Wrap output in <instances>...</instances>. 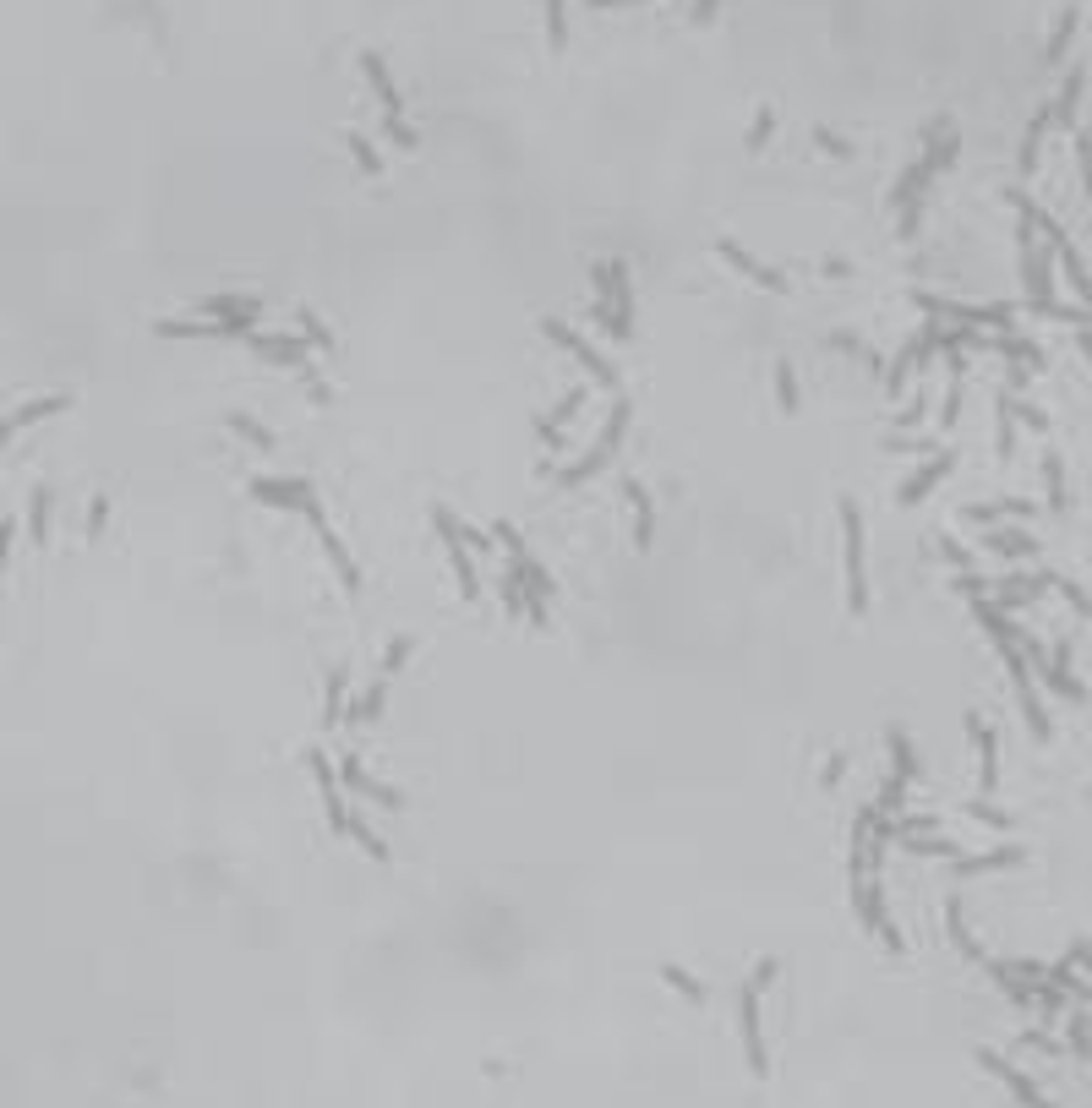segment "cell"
<instances>
[{"instance_id":"obj_1","label":"cell","mask_w":1092,"mask_h":1108,"mask_svg":"<svg viewBox=\"0 0 1092 1108\" xmlns=\"http://www.w3.org/2000/svg\"><path fill=\"white\" fill-rule=\"evenodd\" d=\"M956 126H951V115H940V121L928 126V142H923V153L913 159V169L896 180V192H890V208H901V236L913 240L918 236V208H923V186L934 175H940L945 165L956 159Z\"/></svg>"},{"instance_id":"obj_2","label":"cell","mask_w":1092,"mask_h":1108,"mask_svg":"<svg viewBox=\"0 0 1092 1108\" xmlns=\"http://www.w3.org/2000/svg\"><path fill=\"white\" fill-rule=\"evenodd\" d=\"M498 540H503V563H508V569L519 573V584H525V623L546 628L552 623V601H557V584H552V573H546V563L530 552L525 536H519L508 519H498Z\"/></svg>"},{"instance_id":"obj_3","label":"cell","mask_w":1092,"mask_h":1108,"mask_svg":"<svg viewBox=\"0 0 1092 1108\" xmlns=\"http://www.w3.org/2000/svg\"><path fill=\"white\" fill-rule=\"evenodd\" d=\"M775 972H781V961H760V972L743 983V994H737V1032H743V1059L748 1070H754V1081L771 1076V1053H765V1016H760V999L765 988L775 983Z\"/></svg>"},{"instance_id":"obj_4","label":"cell","mask_w":1092,"mask_h":1108,"mask_svg":"<svg viewBox=\"0 0 1092 1108\" xmlns=\"http://www.w3.org/2000/svg\"><path fill=\"white\" fill-rule=\"evenodd\" d=\"M901 852H913V858H934V863H951V868L961 873H999V868H1016L1022 863V846H999V852H961L956 841H945V835H896Z\"/></svg>"},{"instance_id":"obj_5","label":"cell","mask_w":1092,"mask_h":1108,"mask_svg":"<svg viewBox=\"0 0 1092 1108\" xmlns=\"http://www.w3.org/2000/svg\"><path fill=\"white\" fill-rule=\"evenodd\" d=\"M836 513H842V540H847V607H852V617H863L869 611V540H863V508H857V498H842L836 502Z\"/></svg>"},{"instance_id":"obj_6","label":"cell","mask_w":1092,"mask_h":1108,"mask_svg":"<svg viewBox=\"0 0 1092 1108\" xmlns=\"http://www.w3.org/2000/svg\"><path fill=\"white\" fill-rule=\"evenodd\" d=\"M628 421H634V404H628V399H612V410H607V426H601V437H595V443L584 448V454L574 459L568 470H557L552 481H557V486H580V481H595V475L607 470V459L618 454V443H622V437H628Z\"/></svg>"},{"instance_id":"obj_7","label":"cell","mask_w":1092,"mask_h":1108,"mask_svg":"<svg viewBox=\"0 0 1092 1108\" xmlns=\"http://www.w3.org/2000/svg\"><path fill=\"white\" fill-rule=\"evenodd\" d=\"M301 519L312 525V536L322 540V557H328V569H333V579H339V590H345V596L356 601V596H360V569H356V557H350L345 536H339V530L328 525V508H322V502L312 498V502L301 508Z\"/></svg>"},{"instance_id":"obj_8","label":"cell","mask_w":1092,"mask_h":1108,"mask_svg":"<svg viewBox=\"0 0 1092 1108\" xmlns=\"http://www.w3.org/2000/svg\"><path fill=\"white\" fill-rule=\"evenodd\" d=\"M360 71H366V83H372V93H377V104H383V126H388V137L399 142V148H415V126L404 121V104H399V88H394V77H388V60L377 55V50H360Z\"/></svg>"},{"instance_id":"obj_9","label":"cell","mask_w":1092,"mask_h":1108,"mask_svg":"<svg viewBox=\"0 0 1092 1108\" xmlns=\"http://www.w3.org/2000/svg\"><path fill=\"white\" fill-rule=\"evenodd\" d=\"M432 530H437V540H443L448 563H454V579H459V590H465V601H481V573H475L471 540H465V530H459V513L437 502V508H432Z\"/></svg>"},{"instance_id":"obj_10","label":"cell","mask_w":1092,"mask_h":1108,"mask_svg":"<svg viewBox=\"0 0 1092 1108\" xmlns=\"http://www.w3.org/2000/svg\"><path fill=\"white\" fill-rule=\"evenodd\" d=\"M590 278H595V306H607L622 328H634V278H628V263L607 257V263H595Z\"/></svg>"},{"instance_id":"obj_11","label":"cell","mask_w":1092,"mask_h":1108,"mask_svg":"<svg viewBox=\"0 0 1092 1108\" xmlns=\"http://www.w3.org/2000/svg\"><path fill=\"white\" fill-rule=\"evenodd\" d=\"M306 770L318 781V797H322V814H328V831L333 835H350V803H345V781H339V764L328 759L322 749L306 754Z\"/></svg>"},{"instance_id":"obj_12","label":"cell","mask_w":1092,"mask_h":1108,"mask_svg":"<svg viewBox=\"0 0 1092 1108\" xmlns=\"http://www.w3.org/2000/svg\"><path fill=\"white\" fill-rule=\"evenodd\" d=\"M541 333H546V339H557V350H568V355L580 360V366H584V372L595 377V383H607V388H612V383H618V366H612V360L601 355V350H595L590 339H584V333L574 328V322H563V317H546V322H541Z\"/></svg>"},{"instance_id":"obj_13","label":"cell","mask_w":1092,"mask_h":1108,"mask_svg":"<svg viewBox=\"0 0 1092 1108\" xmlns=\"http://www.w3.org/2000/svg\"><path fill=\"white\" fill-rule=\"evenodd\" d=\"M716 251H721V263H727V268H737V274H743L748 284H760V290H771V295H787V290H792V284H787V274H781V268L760 263V257H748V251L737 246L733 236H721V240H716Z\"/></svg>"},{"instance_id":"obj_14","label":"cell","mask_w":1092,"mask_h":1108,"mask_svg":"<svg viewBox=\"0 0 1092 1108\" xmlns=\"http://www.w3.org/2000/svg\"><path fill=\"white\" fill-rule=\"evenodd\" d=\"M339 781H345L356 797H366V803H377V808H388V814H404V792H394V787H383V781L366 770V764L356 759V754H345L339 759Z\"/></svg>"},{"instance_id":"obj_15","label":"cell","mask_w":1092,"mask_h":1108,"mask_svg":"<svg viewBox=\"0 0 1092 1108\" xmlns=\"http://www.w3.org/2000/svg\"><path fill=\"white\" fill-rule=\"evenodd\" d=\"M580 410H584V388H568L563 399H557L552 410L536 421V437H541V448H546V454H563V448H568V421L580 416Z\"/></svg>"},{"instance_id":"obj_16","label":"cell","mask_w":1092,"mask_h":1108,"mask_svg":"<svg viewBox=\"0 0 1092 1108\" xmlns=\"http://www.w3.org/2000/svg\"><path fill=\"white\" fill-rule=\"evenodd\" d=\"M246 492H251L257 502H263V508H295V513H301L306 502L318 498V492H312V486H306L301 475H274V481H268V475H257V481H251Z\"/></svg>"},{"instance_id":"obj_17","label":"cell","mask_w":1092,"mask_h":1108,"mask_svg":"<svg viewBox=\"0 0 1092 1108\" xmlns=\"http://www.w3.org/2000/svg\"><path fill=\"white\" fill-rule=\"evenodd\" d=\"M241 345H246L251 355L274 360V366H290V372H312V366H306V339H284V333H246Z\"/></svg>"},{"instance_id":"obj_18","label":"cell","mask_w":1092,"mask_h":1108,"mask_svg":"<svg viewBox=\"0 0 1092 1108\" xmlns=\"http://www.w3.org/2000/svg\"><path fill=\"white\" fill-rule=\"evenodd\" d=\"M967 732L978 743V797H995L999 787V743H995V726L983 716H967Z\"/></svg>"},{"instance_id":"obj_19","label":"cell","mask_w":1092,"mask_h":1108,"mask_svg":"<svg viewBox=\"0 0 1092 1108\" xmlns=\"http://www.w3.org/2000/svg\"><path fill=\"white\" fill-rule=\"evenodd\" d=\"M951 464H956V454H951V448H945V454H934L928 464H918V470L907 475V481H901V492H896V498L907 502V508H913V502H923L928 492H934V486L945 481V470H951Z\"/></svg>"},{"instance_id":"obj_20","label":"cell","mask_w":1092,"mask_h":1108,"mask_svg":"<svg viewBox=\"0 0 1092 1108\" xmlns=\"http://www.w3.org/2000/svg\"><path fill=\"white\" fill-rule=\"evenodd\" d=\"M66 404H71L66 393H56V399H28V404H22V410H12V416L0 421V448L12 443V437H17V431H22V426H33V421H44V416H60Z\"/></svg>"},{"instance_id":"obj_21","label":"cell","mask_w":1092,"mask_h":1108,"mask_svg":"<svg viewBox=\"0 0 1092 1108\" xmlns=\"http://www.w3.org/2000/svg\"><path fill=\"white\" fill-rule=\"evenodd\" d=\"M978 1065H983V1070H995V1076L1005 1081V1087H1010V1092H1016V1097H1022L1027 1108H1054V1103H1043V1092H1037V1087H1033V1081H1027V1076H1022V1070H1016V1065H1005L999 1053H989V1049H983V1053H978Z\"/></svg>"},{"instance_id":"obj_22","label":"cell","mask_w":1092,"mask_h":1108,"mask_svg":"<svg viewBox=\"0 0 1092 1108\" xmlns=\"http://www.w3.org/2000/svg\"><path fill=\"white\" fill-rule=\"evenodd\" d=\"M388 688H394V678H383V672H377V683H372V688H366V693L356 699V705L345 710V726H356V732H360V726L383 720V710H388Z\"/></svg>"},{"instance_id":"obj_23","label":"cell","mask_w":1092,"mask_h":1108,"mask_svg":"<svg viewBox=\"0 0 1092 1108\" xmlns=\"http://www.w3.org/2000/svg\"><path fill=\"white\" fill-rule=\"evenodd\" d=\"M345 710H350V666H333L328 683H322V726H345Z\"/></svg>"},{"instance_id":"obj_24","label":"cell","mask_w":1092,"mask_h":1108,"mask_svg":"<svg viewBox=\"0 0 1092 1108\" xmlns=\"http://www.w3.org/2000/svg\"><path fill=\"white\" fill-rule=\"evenodd\" d=\"M622 492H628V502H634V540L650 546V536H656V502H650L645 481H622Z\"/></svg>"},{"instance_id":"obj_25","label":"cell","mask_w":1092,"mask_h":1108,"mask_svg":"<svg viewBox=\"0 0 1092 1108\" xmlns=\"http://www.w3.org/2000/svg\"><path fill=\"white\" fill-rule=\"evenodd\" d=\"M918 366H923V360H918V339H907V350H901V355L890 360V372H885V399H901V388L913 383V372H918Z\"/></svg>"},{"instance_id":"obj_26","label":"cell","mask_w":1092,"mask_h":1108,"mask_svg":"<svg viewBox=\"0 0 1092 1108\" xmlns=\"http://www.w3.org/2000/svg\"><path fill=\"white\" fill-rule=\"evenodd\" d=\"M350 841H360V846H366V858H372V863H394L388 841L372 831V825H366V814H360V808H350Z\"/></svg>"},{"instance_id":"obj_27","label":"cell","mask_w":1092,"mask_h":1108,"mask_svg":"<svg viewBox=\"0 0 1092 1108\" xmlns=\"http://www.w3.org/2000/svg\"><path fill=\"white\" fill-rule=\"evenodd\" d=\"M890 776H907V781H918V759H913V737L901 732V726H890Z\"/></svg>"},{"instance_id":"obj_28","label":"cell","mask_w":1092,"mask_h":1108,"mask_svg":"<svg viewBox=\"0 0 1092 1108\" xmlns=\"http://www.w3.org/2000/svg\"><path fill=\"white\" fill-rule=\"evenodd\" d=\"M1054 121V104L1049 110H1037L1033 121H1027V137H1022V175H1033L1037 169V148H1043V126Z\"/></svg>"},{"instance_id":"obj_29","label":"cell","mask_w":1092,"mask_h":1108,"mask_svg":"<svg viewBox=\"0 0 1092 1108\" xmlns=\"http://www.w3.org/2000/svg\"><path fill=\"white\" fill-rule=\"evenodd\" d=\"M224 426L236 431L241 443H251V448H257V454H274V431H263V426H257V421L246 416V410H236V416L224 421Z\"/></svg>"},{"instance_id":"obj_30","label":"cell","mask_w":1092,"mask_h":1108,"mask_svg":"<svg viewBox=\"0 0 1092 1108\" xmlns=\"http://www.w3.org/2000/svg\"><path fill=\"white\" fill-rule=\"evenodd\" d=\"M661 983H672L683 999H689V1005H705V983H699L694 972H683L678 961H666V967H661Z\"/></svg>"},{"instance_id":"obj_31","label":"cell","mask_w":1092,"mask_h":1108,"mask_svg":"<svg viewBox=\"0 0 1092 1108\" xmlns=\"http://www.w3.org/2000/svg\"><path fill=\"white\" fill-rule=\"evenodd\" d=\"M1076 22H1081L1076 6H1071V12H1060V22H1054V39H1049V50H1043V60H1049V66L1065 55V50H1071V39H1076Z\"/></svg>"},{"instance_id":"obj_32","label":"cell","mask_w":1092,"mask_h":1108,"mask_svg":"<svg viewBox=\"0 0 1092 1108\" xmlns=\"http://www.w3.org/2000/svg\"><path fill=\"white\" fill-rule=\"evenodd\" d=\"M498 596H503V611H508V617H525V584H519V573H513L508 563H503Z\"/></svg>"},{"instance_id":"obj_33","label":"cell","mask_w":1092,"mask_h":1108,"mask_svg":"<svg viewBox=\"0 0 1092 1108\" xmlns=\"http://www.w3.org/2000/svg\"><path fill=\"white\" fill-rule=\"evenodd\" d=\"M1081 77H1087V71H1071V77H1065V93H1060V104H1054V115H1060V126H1076V98H1081Z\"/></svg>"},{"instance_id":"obj_34","label":"cell","mask_w":1092,"mask_h":1108,"mask_svg":"<svg viewBox=\"0 0 1092 1108\" xmlns=\"http://www.w3.org/2000/svg\"><path fill=\"white\" fill-rule=\"evenodd\" d=\"M546 44H552V55H563V44H568V12H563V0H546Z\"/></svg>"},{"instance_id":"obj_35","label":"cell","mask_w":1092,"mask_h":1108,"mask_svg":"<svg viewBox=\"0 0 1092 1108\" xmlns=\"http://www.w3.org/2000/svg\"><path fill=\"white\" fill-rule=\"evenodd\" d=\"M775 399H781V416L798 410V377H792L787 360H775Z\"/></svg>"},{"instance_id":"obj_36","label":"cell","mask_w":1092,"mask_h":1108,"mask_svg":"<svg viewBox=\"0 0 1092 1108\" xmlns=\"http://www.w3.org/2000/svg\"><path fill=\"white\" fill-rule=\"evenodd\" d=\"M410 655H415V639L410 634H394V639H388V650H383V678H394Z\"/></svg>"},{"instance_id":"obj_37","label":"cell","mask_w":1092,"mask_h":1108,"mask_svg":"<svg viewBox=\"0 0 1092 1108\" xmlns=\"http://www.w3.org/2000/svg\"><path fill=\"white\" fill-rule=\"evenodd\" d=\"M301 339H306V350H322V355H333V333L322 328L312 312H301Z\"/></svg>"},{"instance_id":"obj_38","label":"cell","mask_w":1092,"mask_h":1108,"mask_svg":"<svg viewBox=\"0 0 1092 1108\" xmlns=\"http://www.w3.org/2000/svg\"><path fill=\"white\" fill-rule=\"evenodd\" d=\"M350 153H356V165L366 169V175H383V159H377V148L360 137V131H350Z\"/></svg>"},{"instance_id":"obj_39","label":"cell","mask_w":1092,"mask_h":1108,"mask_svg":"<svg viewBox=\"0 0 1092 1108\" xmlns=\"http://www.w3.org/2000/svg\"><path fill=\"white\" fill-rule=\"evenodd\" d=\"M989 546L1005 557H1037V540H1027V536H989Z\"/></svg>"},{"instance_id":"obj_40","label":"cell","mask_w":1092,"mask_h":1108,"mask_svg":"<svg viewBox=\"0 0 1092 1108\" xmlns=\"http://www.w3.org/2000/svg\"><path fill=\"white\" fill-rule=\"evenodd\" d=\"M771 131H775V110H771V104H765V110L754 115V126H748V148L760 153L765 142H771Z\"/></svg>"},{"instance_id":"obj_41","label":"cell","mask_w":1092,"mask_h":1108,"mask_svg":"<svg viewBox=\"0 0 1092 1108\" xmlns=\"http://www.w3.org/2000/svg\"><path fill=\"white\" fill-rule=\"evenodd\" d=\"M830 350H847V355H857L863 366H880V360H874V350L857 345V333H830Z\"/></svg>"},{"instance_id":"obj_42","label":"cell","mask_w":1092,"mask_h":1108,"mask_svg":"<svg viewBox=\"0 0 1092 1108\" xmlns=\"http://www.w3.org/2000/svg\"><path fill=\"white\" fill-rule=\"evenodd\" d=\"M1043 470H1049V502H1054V508H1065V464H1060V459H1043Z\"/></svg>"},{"instance_id":"obj_43","label":"cell","mask_w":1092,"mask_h":1108,"mask_svg":"<svg viewBox=\"0 0 1092 1108\" xmlns=\"http://www.w3.org/2000/svg\"><path fill=\"white\" fill-rule=\"evenodd\" d=\"M1076 165H1081V180H1087V197H1092V137L1076 131Z\"/></svg>"},{"instance_id":"obj_44","label":"cell","mask_w":1092,"mask_h":1108,"mask_svg":"<svg viewBox=\"0 0 1092 1108\" xmlns=\"http://www.w3.org/2000/svg\"><path fill=\"white\" fill-rule=\"evenodd\" d=\"M44 513H50V492L39 486V492H33V540H39V546H44Z\"/></svg>"},{"instance_id":"obj_45","label":"cell","mask_w":1092,"mask_h":1108,"mask_svg":"<svg viewBox=\"0 0 1092 1108\" xmlns=\"http://www.w3.org/2000/svg\"><path fill=\"white\" fill-rule=\"evenodd\" d=\"M967 814H972V819H983V825H995V831H1005V825H1010V819L999 814V808H989L983 797H978V803H967Z\"/></svg>"},{"instance_id":"obj_46","label":"cell","mask_w":1092,"mask_h":1108,"mask_svg":"<svg viewBox=\"0 0 1092 1108\" xmlns=\"http://www.w3.org/2000/svg\"><path fill=\"white\" fill-rule=\"evenodd\" d=\"M923 410H928V399H913V404H907V410L896 416V426H901V431H913L918 421H923Z\"/></svg>"},{"instance_id":"obj_47","label":"cell","mask_w":1092,"mask_h":1108,"mask_svg":"<svg viewBox=\"0 0 1092 1108\" xmlns=\"http://www.w3.org/2000/svg\"><path fill=\"white\" fill-rule=\"evenodd\" d=\"M814 142L825 153H842V159H852V142H842V137H830V131H814Z\"/></svg>"},{"instance_id":"obj_48","label":"cell","mask_w":1092,"mask_h":1108,"mask_svg":"<svg viewBox=\"0 0 1092 1108\" xmlns=\"http://www.w3.org/2000/svg\"><path fill=\"white\" fill-rule=\"evenodd\" d=\"M1071 1038H1076V1049H1081V1053H1092V1032H1087V1021H1081V1016L1071 1021Z\"/></svg>"},{"instance_id":"obj_49","label":"cell","mask_w":1092,"mask_h":1108,"mask_svg":"<svg viewBox=\"0 0 1092 1108\" xmlns=\"http://www.w3.org/2000/svg\"><path fill=\"white\" fill-rule=\"evenodd\" d=\"M842 776H847V759H825V787H836Z\"/></svg>"},{"instance_id":"obj_50","label":"cell","mask_w":1092,"mask_h":1108,"mask_svg":"<svg viewBox=\"0 0 1092 1108\" xmlns=\"http://www.w3.org/2000/svg\"><path fill=\"white\" fill-rule=\"evenodd\" d=\"M6 557H12V525H0V573H6Z\"/></svg>"},{"instance_id":"obj_51","label":"cell","mask_w":1092,"mask_h":1108,"mask_svg":"<svg viewBox=\"0 0 1092 1108\" xmlns=\"http://www.w3.org/2000/svg\"><path fill=\"white\" fill-rule=\"evenodd\" d=\"M1071 961H1081V967H1087V972H1092V950H1087V944H1081V940H1076V944H1071Z\"/></svg>"},{"instance_id":"obj_52","label":"cell","mask_w":1092,"mask_h":1108,"mask_svg":"<svg viewBox=\"0 0 1092 1108\" xmlns=\"http://www.w3.org/2000/svg\"><path fill=\"white\" fill-rule=\"evenodd\" d=\"M716 6H721V0H694V17L705 22V17H716Z\"/></svg>"},{"instance_id":"obj_53","label":"cell","mask_w":1092,"mask_h":1108,"mask_svg":"<svg viewBox=\"0 0 1092 1108\" xmlns=\"http://www.w3.org/2000/svg\"><path fill=\"white\" fill-rule=\"evenodd\" d=\"M590 6H634V0H590Z\"/></svg>"}]
</instances>
